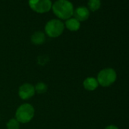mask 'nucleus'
I'll return each instance as SVG.
<instances>
[{"mask_svg": "<svg viewBox=\"0 0 129 129\" xmlns=\"http://www.w3.org/2000/svg\"><path fill=\"white\" fill-rule=\"evenodd\" d=\"M74 18L78 21H84L88 19L90 16V11L87 7L80 6L74 10Z\"/></svg>", "mask_w": 129, "mask_h": 129, "instance_id": "nucleus-7", "label": "nucleus"}, {"mask_svg": "<svg viewBox=\"0 0 129 129\" xmlns=\"http://www.w3.org/2000/svg\"><path fill=\"white\" fill-rule=\"evenodd\" d=\"M21 123L15 118H11L6 124L7 129H20Z\"/></svg>", "mask_w": 129, "mask_h": 129, "instance_id": "nucleus-13", "label": "nucleus"}, {"mask_svg": "<svg viewBox=\"0 0 129 129\" xmlns=\"http://www.w3.org/2000/svg\"><path fill=\"white\" fill-rule=\"evenodd\" d=\"M34 89H35V93H37L39 94H43L46 93L48 90V86L43 82H39L34 86Z\"/></svg>", "mask_w": 129, "mask_h": 129, "instance_id": "nucleus-11", "label": "nucleus"}, {"mask_svg": "<svg viewBox=\"0 0 129 129\" xmlns=\"http://www.w3.org/2000/svg\"><path fill=\"white\" fill-rule=\"evenodd\" d=\"M35 114V110L34 106L30 103L21 104L16 110L15 118L22 124H26L30 122Z\"/></svg>", "mask_w": 129, "mask_h": 129, "instance_id": "nucleus-3", "label": "nucleus"}, {"mask_svg": "<svg viewBox=\"0 0 129 129\" xmlns=\"http://www.w3.org/2000/svg\"><path fill=\"white\" fill-rule=\"evenodd\" d=\"M64 30V24L58 19H52L48 21L45 26L46 34L52 38L59 37Z\"/></svg>", "mask_w": 129, "mask_h": 129, "instance_id": "nucleus-4", "label": "nucleus"}, {"mask_svg": "<svg viewBox=\"0 0 129 129\" xmlns=\"http://www.w3.org/2000/svg\"><path fill=\"white\" fill-rule=\"evenodd\" d=\"M117 79V73L112 68H105L99 72L96 80L99 85L103 87H108L113 84Z\"/></svg>", "mask_w": 129, "mask_h": 129, "instance_id": "nucleus-2", "label": "nucleus"}, {"mask_svg": "<svg viewBox=\"0 0 129 129\" xmlns=\"http://www.w3.org/2000/svg\"><path fill=\"white\" fill-rule=\"evenodd\" d=\"M46 41V35L41 31H36L31 36V42L34 45H41Z\"/></svg>", "mask_w": 129, "mask_h": 129, "instance_id": "nucleus-10", "label": "nucleus"}, {"mask_svg": "<svg viewBox=\"0 0 129 129\" xmlns=\"http://www.w3.org/2000/svg\"><path fill=\"white\" fill-rule=\"evenodd\" d=\"M30 9L37 13L48 12L52 6L51 0H29Z\"/></svg>", "mask_w": 129, "mask_h": 129, "instance_id": "nucleus-5", "label": "nucleus"}, {"mask_svg": "<svg viewBox=\"0 0 129 129\" xmlns=\"http://www.w3.org/2000/svg\"><path fill=\"white\" fill-rule=\"evenodd\" d=\"M83 86L85 90L88 91H93L98 87L99 84L96 78L93 77H88L84 79L83 82Z\"/></svg>", "mask_w": 129, "mask_h": 129, "instance_id": "nucleus-8", "label": "nucleus"}, {"mask_svg": "<svg viewBox=\"0 0 129 129\" xmlns=\"http://www.w3.org/2000/svg\"><path fill=\"white\" fill-rule=\"evenodd\" d=\"M104 129H118V127L116 126V125H114V124H110V125H108L106 126Z\"/></svg>", "mask_w": 129, "mask_h": 129, "instance_id": "nucleus-14", "label": "nucleus"}, {"mask_svg": "<svg viewBox=\"0 0 129 129\" xmlns=\"http://www.w3.org/2000/svg\"><path fill=\"white\" fill-rule=\"evenodd\" d=\"M35 94V89L34 86L29 83L23 84L18 90V95L19 96L24 100H29L33 97Z\"/></svg>", "mask_w": 129, "mask_h": 129, "instance_id": "nucleus-6", "label": "nucleus"}, {"mask_svg": "<svg viewBox=\"0 0 129 129\" xmlns=\"http://www.w3.org/2000/svg\"><path fill=\"white\" fill-rule=\"evenodd\" d=\"M64 24V27H66L70 31H77L80 29L81 23L75 18H70L68 20H66Z\"/></svg>", "mask_w": 129, "mask_h": 129, "instance_id": "nucleus-9", "label": "nucleus"}, {"mask_svg": "<svg viewBox=\"0 0 129 129\" xmlns=\"http://www.w3.org/2000/svg\"><path fill=\"white\" fill-rule=\"evenodd\" d=\"M88 9H90L92 12H96L97 11L101 6V2L100 0H89L88 1Z\"/></svg>", "mask_w": 129, "mask_h": 129, "instance_id": "nucleus-12", "label": "nucleus"}, {"mask_svg": "<svg viewBox=\"0 0 129 129\" xmlns=\"http://www.w3.org/2000/svg\"><path fill=\"white\" fill-rule=\"evenodd\" d=\"M54 14L60 19L68 20L74 14V7L69 0H57L52 6Z\"/></svg>", "mask_w": 129, "mask_h": 129, "instance_id": "nucleus-1", "label": "nucleus"}]
</instances>
